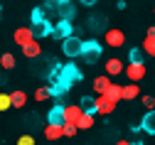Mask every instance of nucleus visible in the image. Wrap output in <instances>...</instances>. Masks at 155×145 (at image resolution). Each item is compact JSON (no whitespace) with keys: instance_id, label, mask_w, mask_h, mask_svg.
<instances>
[{"instance_id":"20e7f679","label":"nucleus","mask_w":155,"mask_h":145,"mask_svg":"<svg viewBox=\"0 0 155 145\" xmlns=\"http://www.w3.org/2000/svg\"><path fill=\"white\" fill-rule=\"evenodd\" d=\"M71 35H74V27H71V20H64V17H62L59 22L54 25V32H52V37H54V39H62V42H64L67 37H71Z\"/></svg>"},{"instance_id":"393cba45","label":"nucleus","mask_w":155,"mask_h":145,"mask_svg":"<svg viewBox=\"0 0 155 145\" xmlns=\"http://www.w3.org/2000/svg\"><path fill=\"white\" fill-rule=\"evenodd\" d=\"M140 47L145 49V54H148V57H155V37H150V35H148V37L143 39V44H140Z\"/></svg>"},{"instance_id":"bb28decb","label":"nucleus","mask_w":155,"mask_h":145,"mask_svg":"<svg viewBox=\"0 0 155 145\" xmlns=\"http://www.w3.org/2000/svg\"><path fill=\"white\" fill-rule=\"evenodd\" d=\"M8 108H15L12 106V94H3L0 96V111H8Z\"/></svg>"},{"instance_id":"f3484780","label":"nucleus","mask_w":155,"mask_h":145,"mask_svg":"<svg viewBox=\"0 0 155 145\" xmlns=\"http://www.w3.org/2000/svg\"><path fill=\"white\" fill-rule=\"evenodd\" d=\"M47 123H62L64 126V106H54L47 113Z\"/></svg>"},{"instance_id":"f704fd0d","label":"nucleus","mask_w":155,"mask_h":145,"mask_svg":"<svg viewBox=\"0 0 155 145\" xmlns=\"http://www.w3.org/2000/svg\"><path fill=\"white\" fill-rule=\"evenodd\" d=\"M153 138H155V135H153Z\"/></svg>"},{"instance_id":"5701e85b","label":"nucleus","mask_w":155,"mask_h":145,"mask_svg":"<svg viewBox=\"0 0 155 145\" xmlns=\"http://www.w3.org/2000/svg\"><path fill=\"white\" fill-rule=\"evenodd\" d=\"M145 57H148V54H145L143 47H138V49L133 47V49L128 52V59H130V61H145Z\"/></svg>"},{"instance_id":"cd10ccee","label":"nucleus","mask_w":155,"mask_h":145,"mask_svg":"<svg viewBox=\"0 0 155 145\" xmlns=\"http://www.w3.org/2000/svg\"><path fill=\"white\" fill-rule=\"evenodd\" d=\"M76 133H79V126H76V123H64V135L67 138H74Z\"/></svg>"},{"instance_id":"1a4fd4ad","label":"nucleus","mask_w":155,"mask_h":145,"mask_svg":"<svg viewBox=\"0 0 155 145\" xmlns=\"http://www.w3.org/2000/svg\"><path fill=\"white\" fill-rule=\"evenodd\" d=\"M84 108H81V103H71V106H64V123H76L81 118Z\"/></svg>"},{"instance_id":"7ed1b4c3","label":"nucleus","mask_w":155,"mask_h":145,"mask_svg":"<svg viewBox=\"0 0 155 145\" xmlns=\"http://www.w3.org/2000/svg\"><path fill=\"white\" fill-rule=\"evenodd\" d=\"M99 54H101V44L99 42H96V39H86V42H84V61H86V64H94V61L96 59H99Z\"/></svg>"},{"instance_id":"6e6552de","label":"nucleus","mask_w":155,"mask_h":145,"mask_svg":"<svg viewBox=\"0 0 155 145\" xmlns=\"http://www.w3.org/2000/svg\"><path fill=\"white\" fill-rule=\"evenodd\" d=\"M32 30H35V37H49L54 32V25L49 22V20H37V22H32Z\"/></svg>"},{"instance_id":"423d86ee","label":"nucleus","mask_w":155,"mask_h":145,"mask_svg":"<svg viewBox=\"0 0 155 145\" xmlns=\"http://www.w3.org/2000/svg\"><path fill=\"white\" fill-rule=\"evenodd\" d=\"M104 39H106L108 47H123V44H126V35H123L121 30H116V27H113V30H106V32H104Z\"/></svg>"},{"instance_id":"7c9ffc66","label":"nucleus","mask_w":155,"mask_h":145,"mask_svg":"<svg viewBox=\"0 0 155 145\" xmlns=\"http://www.w3.org/2000/svg\"><path fill=\"white\" fill-rule=\"evenodd\" d=\"M81 5H86V8H91V5H96V0H79Z\"/></svg>"},{"instance_id":"f8f14e48","label":"nucleus","mask_w":155,"mask_h":145,"mask_svg":"<svg viewBox=\"0 0 155 145\" xmlns=\"http://www.w3.org/2000/svg\"><path fill=\"white\" fill-rule=\"evenodd\" d=\"M57 12H59V17H64V20H74V17H76V5H74V0H67V3L57 5Z\"/></svg>"},{"instance_id":"72a5a7b5","label":"nucleus","mask_w":155,"mask_h":145,"mask_svg":"<svg viewBox=\"0 0 155 145\" xmlns=\"http://www.w3.org/2000/svg\"><path fill=\"white\" fill-rule=\"evenodd\" d=\"M153 12H155V8H153Z\"/></svg>"},{"instance_id":"0eeeda50","label":"nucleus","mask_w":155,"mask_h":145,"mask_svg":"<svg viewBox=\"0 0 155 145\" xmlns=\"http://www.w3.org/2000/svg\"><path fill=\"white\" fill-rule=\"evenodd\" d=\"M12 37H15V44L25 47V44H30L32 39H35V30H32V27H17Z\"/></svg>"},{"instance_id":"4be33fe9","label":"nucleus","mask_w":155,"mask_h":145,"mask_svg":"<svg viewBox=\"0 0 155 145\" xmlns=\"http://www.w3.org/2000/svg\"><path fill=\"white\" fill-rule=\"evenodd\" d=\"M0 67H3V69H15V54H10V52H5L3 57H0Z\"/></svg>"},{"instance_id":"c85d7f7f","label":"nucleus","mask_w":155,"mask_h":145,"mask_svg":"<svg viewBox=\"0 0 155 145\" xmlns=\"http://www.w3.org/2000/svg\"><path fill=\"white\" fill-rule=\"evenodd\" d=\"M143 106L150 111V108H155V98L153 96H143Z\"/></svg>"},{"instance_id":"9b49d317","label":"nucleus","mask_w":155,"mask_h":145,"mask_svg":"<svg viewBox=\"0 0 155 145\" xmlns=\"http://www.w3.org/2000/svg\"><path fill=\"white\" fill-rule=\"evenodd\" d=\"M111 84H113L111 74H104V76H99V79H94V94H106V91L111 89Z\"/></svg>"},{"instance_id":"dca6fc26","label":"nucleus","mask_w":155,"mask_h":145,"mask_svg":"<svg viewBox=\"0 0 155 145\" xmlns=\"http://www.w3.org/2000/svg\"><path fill=\"white\" fill-rule=\"evenodd\" d=\"M22 54H25V57H30V59H35V57H40V54H42V47H40V42H37V37L32 39L30 44H25V47H22Z\"/></svg>"},{"instance_id":"9d476101","label":"nucleus","mask_w":155,"mask_h":145,"mask_svg":"<svg viewBox=\"0 0 155 145\" xmlns=\"http://www.w3.org/2000/svg\"><path fill=\"white\" fill-rule=\"evenodd\" d=\"M62 76H64V79H69L71 84H76V81H81V76H84V74H81V69L76 67V64H64Z\"/></svg>"},{"instance_id":"a878e982","label":"nucleus","mask_w":155,"mask_h":145,"mask_svg":"<svg viewBox=\"0 0 155 145\" xmlns=\"http://www.w3.org/2000/svg\"><path fill=\"white\" fill-rule=\"evenodd\" d=\"M106 94H111V96H113L116 101H121V98H123V86H121V84H116V81H113V84H111V89H108Z\"/></svg>"},{"instance_id":"c756f323","label":"nucleus","mask_w":155,"mask_h":145,"mask_svg":"<svg viewBox=\"0 0 155 145\" xmlns=\"http://www.w3.org/2000/svg\"><path fill=\"white\" fill-rule=\"evenodd\" d=\"M35 140H32V135H20L17 138V145H32Z\"/></svg>"},{"instance_id":"ddd939ff","label":"nucleus","mask_w":155,"mask_h":145,"mask_svg":"<svg viewBox=\"0 0 155 145\" xmlns=\"http://www.w3.org/2000/svg\"><path fill=\"white\" fill-rule=\"evenodd\" d=\"M64 135V126L62 123H47V128H45V138L47 140H59Z\"/></svg>"},{"instance_id":"a211bd4d","label":"nucleus","mask_w":155,"mask_h":145,"mask_svg":"<svg viewBox=\"0 0 155 145\" xmlns=\"http://www.w3.org/2000/svg\"><path fill=\"white\" fill-rule=\"evenodd\" d=\"M138 94H140V89H138V81H130L128 86H123V101H133Z\"/></svg>"},{"instance_id":"f03ea898","label":"nucleus","mask_w":155,"mask_h":145,"mask_svg":"<svg viewBox=\"0 0 155 145\" xmlns=\"http://www.w3.org/2000/svg\"><path fill=\"white\" fill-rule=\"evenodd\" d=\"M116 103H118V101H116L111 94H99V96H96V111L108 116V113L116 111Z\"/></svg>"},{"instance_id":"aec40b11","label":"nucleus","mask_w":155,"mask_h":145,"mask_svg":"<svg viewBox=\"0 0 155 145\" xmlns=\"http://www.w3.org/2000/svg\"><path fill=\"white\" fill-rule=\"evenodd\" d=\"M79 103H81V108H84L86 113H99V111H96V98H94V96H84Z\"/></svg>"},{"instance_id":"473e14b6","label":"nucleus","mask_w":155,"mask_h":145,"mask_svg":"<svg viewBox=\"0 0 155 145\" xmlns=\"http://www.w3.org/2000/svg\"><path fill=\"white\" fill-rule=\"evenodd\" d=\"M148 35H150V37H155V25H153V27H148Z\"/></svg>"},{"instance_id":"39448f33","label":"nucleus","mask_w":155,"mask_h":145,"mask_svg":"<svg viewBox=\"0 0 155 145\" xmlns=\"http://www.w3.org/2000/svg\"><path fill=\"white\" fill-rule=\"evenodd\" d=\"M123 74H126L130 81H140V79L145 76V61H130Z\"/></svg>"},{"instance_id":"412c9836","label":"nucleus","mask_w":155,"mask_h":145,"mask_svg":"<svg viewBox=\"0 0 155 145\" xmlns=\"http://www.w3.org/2000/svg\"><path fill=\"white\" fill-rule=\"evenodd\" d=\"M27 103V94L25 91H12V106L15 108H22Z\"/></svg>"},{"instance_id":"2f4dec72","label":"nucleus","mask_w":155,"mask_h":145,"mask_svg":"<svg viewBox=\"0 0 155 145\" xmlns=\"http://www.w3.org/2000/svg\"><path fill=\"white\" fill-rule=\"evenodd\" d=\"M52 5H62V3H67V0H49Z\"/></svg>"},{"instance_id":"f257e3e1","label":"nucleus","mask_w":155,"mask_h":145,"mask_svg":"<svg viewBox=\"0 0 155 145\" xmlns=\"http://www.w3.org/2000/svg\"><path fill=\"white\" fill-rule=\"evenodd\" d=\"M62 49H64V54H67L69 59L81 57V54H84V39H79L76 35H71V37H67L64 42H62Z\"/></svg>"},{"instance_id":"b1692460","label":"nucleus","mask_w":155,"mask_h":145,"mask_svg":"<svg viewBox=\"0 0 155 145\" xmlns=\"http://www.w3.org/2000/svg\"><path fill=\"white\" fill-rule=\"evenodd\" d=\"M49 96H54L52 94V86H40V89L35 91V101H47Z\"/></svg>"},{"instance_id":"4468645a","label":"nucleus","mask_w":155,"mask_h":145,"mask_svg":"<svg viewBox=\"0 0 155 145\" xmlns=\"http://www.w3.org/2000/svg\"><path fill=\"white\" fill-rule=\"evenodd\" d=\"M140 126H143V133H148V135H155V108H150V111L143 116Z\"/></svg>"},{"instance_id":"6ab92c4d","label":"nucleus","mask_w":155,"mask_h":145,"mask_svg":"<svg viewBox=\"0 0 155 145\" xmlns=\"http://www.w3.org/2000/svg\"><path fill=\"white\" fill-rule=\"evenodd\" d=\"M76 126H79V130H89V128H94V113H81V118L76 120Z\"/></svg>"},{"instance_id":"2eb2a0df","label":"nucleus","mask_w":155,"mask_h":145,"mask_svg":"<svg viewBox=\"0 0 155 145\" xmlns=\"http://www.w3.org/2000/svg\"><path fill=\"white\" fill-rule=\"evenodd\" d=\"M126 71V64H123V61L121 59H108L106 61V74H111V76H118V74H123Z\"/></svg>"}]
</instances>
